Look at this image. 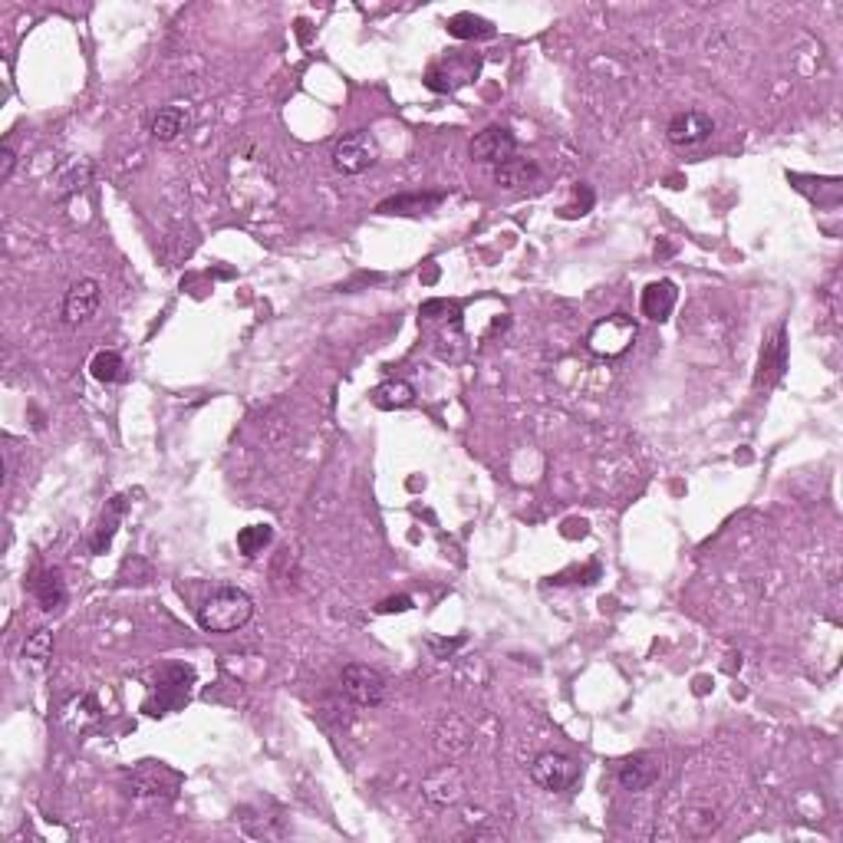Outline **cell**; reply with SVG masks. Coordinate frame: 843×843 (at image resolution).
<instances>
[{"label": "cell", "instance_id": "1", "mask_svg": "<svg viewBox=\"0 0 843 843\" xmlns=\"http://www.w3.org/2000/svg\"><path fill=\"white\" fill-rule=\"evenodd\" d=\"M251 616H254V600L238 587H221L198 606V626L215 636L238 633V629L251 623Z\"/></svg>", "mask_w": 843, "mask_h": 843}, {"label": "cell", "instance_id": "2", "mask_svg": "<svg viewBox=\"0 0 843 843\" xmlns=\"http://www.w3.org/2000/svg\"><path fill=\"white\" fill-rule=\"evenodd\" d=\"M639 327L629 313H610L597 320L587 333V350L600 359H620L636 346Z\"/></svg>", "mask_w": 843, "mask_h": 843}, {"label": "cell", "instance_id": "3", "mask_svg": "<svg viewBox=\"0 0 843 843\" xmlns=\"http://www.w3.org/2000/svg\"><path fill=\"white\" fill-rule=\"evenodd\" d=\"M580 778H583V764L564 755V751H544L531 764V781L547 794H567L570 788H577Z\"/></svg>", "mask_w": 843, "mask_h": 843}, {"label": "cell", "instance_id": "4", "mask_svg": "<svg viewBox=\"0 0 843 843\" xmlns=\"http://www.w3.org/2000/svg\"><path fill=\"white\" fill-rule=\"evenodd\" d=\"M340 689L356 708H376L386 702L389 682L379 669L363 666V662H350V666H343V672H340Z\"/></svg>", "mask_w": 843, "mask_h": 843}, {"label": "cell", "instance_id": "5", "mask_svg": "<svg viewBox=\"0 0 843 843\" xmlns=\"http://www.w3.org/2000/svg\"><path fill=\"white\" fill-rule=\"evenodd\" d=\"M379 162V142L369 129H356L333 145V168L340 175H363Z\"/></svg>", "mask_w": 843, "mask_h": 843}, {"label": "cell", "instance_id": "6", "mask_svg": "<svg viewBox=\"0 0 843 843\" xmlns=\"http://www.w3.org/2000/svg\"><path fill=\"white\" fill-rule=\"evenodd\" d=\"M191 682H195V672H191L188 666H165L159 682H155V689H152V699L145 702V712H149V715H165V712H172V708H178L182 702H188Z\"/></svg>", "mask_w": 843, "mask_h": 843}, {"label": "cell", "instance_id": "7", "mask_svg": "<svg viewBox=\"0 0 843 843\" xmlns=\"http://www.w3.org/2000/svg\"><path fill=\"white\" fill-rule=\"evenodd\" d=\"M788 373V327L778 323L774 333L764 340L761 346V359H758V373H755V389H774Z\"/></svg>", "mask_w": 843, "mask_h": 843}, {"label": "cell", "instance_id": "8", "mask_svg": "<svg viewBox=\"0 0 843 843\" xmlns=\"http://www.w3.org/2000/svg\"><path fill=\"white\" fill-rule=\"evenodd\" d=\"M662 778V755L656 751H636L616 764V784L629 794L649 791Z\"/></svg>", "mask_w": 843, "mask_h": 843}, {"label": "cell", "instance_id": "9", "mask_svg": "<svg viewBox=\"0 0 843 843\" xmlns=\"http://www.w3.org/2000/svg\"><path fill=\"white\" fill-rule=\"evenodd\" d=\"M468 155H471V162L498 168L501 162H508L511 155H517V139L508 126H488L468 142Z\"/></svg>", "mask_w": 843, "mask_h": 843}, {"label": "cell", "instance_id": "10", "mask_svg": "<svg viewBox=\"0 0 843 843\" xmlns=\"http://www.w3.org/2000/svg\"><path fill=\"white\" fill-rule=\"evenodd\" d=\"M99 303H103V287L93 277H80L76 284L66 290L63 297V323L66 327H80L96 317Z\"/></svg>", "mask_w": 843, "mask_h": 843}, {"label": "cell", "instance_id": "11", "mask_svg": "<svg viewBox=\"0 0 843 843\" xmlns=\"http://www.w3.org/2000/svg\"><path fill=\"white\" fill-rule=\"evenodd\" d=\"M715 132V119L702 109H682L666 122V139L679 149H692V145H702L705 139H712Z\"/></svg>", "mask_w": 843, "mask_h": 843}, {"label": "cell", "instance_id": "12", "mask_svg": "<svg viewBox=\"0 0 843 843\" xmlns=\"http://www.w3.org/2000/svg\"><path fill=\"white\" fill-rule=\"evenodd\" d=\"M465 794V778L455 764H442L438 771H432L429 778L422 781V797L435 807H448L455 804L458 797Z\"/></svg>", "mask_w": 843, "mask_h": 843}, {"label": "cell", "instance_id": "13", "mask_svg": "<svg viewBox=\"0 0 843 843\" xmlns=\"http://www.w3.org/2000/svg\"><path fill=\"white\" fill-rule=\"evenodd\" d=\"M676 303H679V287L672 280H653V284H646L643 297H639V310L653 323H666L669 313L676 310Z\"/></svg>", "mask_w": 843, "mask_h": 843}, {"label": "cell", "instance_id": "14", "mask_svg": "<svg viewBox=\"0 0 843 843\" xmlns=\"http://www.w3.org/2000/svg\"><path fill=\"white\" fill-rule=\"evenodd\" d=\"M30 593L43 613H56L66 603V580L56 567H43L30 577Z\"/></svg>", "mask_w": 843, "mask_h": 843}, {"label": "cell", "instance_id": "15", "mask_svg": "<svg viewBox=\"0 0 843 843\" xmlns=\"http://www.w3.org/2000/svg\"><path fill=\"white\" fill-rule=\"evenodd\" d=\"M60 722L66 725V732L86 735L89 728H96L99 722H103V708H99L96 695H76V699H70L63 705Z\"/></svg>", "mask_w": 843, "mask_h": 843}, {"label": "cell", "instance_id": "16", "mask_svg": "<svg viewBox=\"0 0 843 843\" xmlns=\"http://www.w3.org/2000/svg\"><path fill=\"white\" fill-rule=\"evenodd\" d=\"M89 178H93V165L86 159H66L56 165V172H53V195L56 198L80 195V191L89 185Z\"/></svg>", "mask_w": 843, "mask_h": 843}, {"label": "cell", "instance_id": "17", "mask_svg": "<svg viewBox=\"0 0 843 843\" xmlns=\"http://www.w3.org/2000/svg\"><path fill=\"white\" fill-rule=\"evenodd\" d=\"M537 178H541V168H537L534 159H524V155H511L508 162H501L498 168H494V182H498L501 188H508V191L534 185Z\"/></svg>", "mask_w": 843, "mask_h": 843}, {"label": "cell", "instance_id": "18", "mask_svg": "<svg viewBox=\"0 0 843 843\" xmlns=\"http://www.w3.org/2000/svg\"><path fill=\"white\" fill-rule=\"evenodd\" d=\"M478 70H481V63H471V66H465V70H455V60L452 63H435L429 73H425V86L432 89V93H455L458 86H465V83H471L478 76Z\"/></svg>", "mask_w": 843, "mask_h": 843}, {"label": "cell", "instance_id": "19", "mask_svg": "<svg viewBox=\"0 0 843 843\" xmlns=\"http://www.w3.org/2000/svg\"><path fill=\"white\" fill-rule=\"evenodd\" d=\"M445 201V191H429V195H396L376 205V215H429Z\"/></svg>", "mask_w": 843, "mask_h": 843}, {"label": "cell", "instance_id": "20", "mask_svg": "<svg viewBox=\"0 0 843 843\" xmlns=\"http://www.w3.org/2000/svg\"><path fill=\"white\" fill-rule=\"evenodd\" d=\"M369 402H373V406L382 409V412H396V409L412 406L415 389H412V382H406V379H386V382H379L373 392H369Z\"/></svg>", "mask_w": 843, "mask_h": 843}, {"label": "cell", "instance_id": "21", "mask_svg": "<svg viewBox=\"0 0 843 843\" xmlns=\"http://www.w3.org/2000/svg\"><path fill=\"white\" fill-rule=\"evenodd\" d=\"M122 514H126V498H122V494H116V498H112V501H106L103 517H99V524H96V534H93V554H106V550L112 547V537H116V531H119Z\"/></svg>", "mask_w": 843, "mask_h": 843}, {"label": "cell", "instance_id": "22", "mask_svg": "<svg viewBox=\"0 0 843 843\" xmlns=\"http://www.w3.org/2000/svg\"><path fill=\"white\" fill-rule=\"evenodd\" d=\"M185 129H188V112L182 106H165V109L155 112L152 122H149V132H152L155 142H172V139L182 136Z\"/></svg>", "mask_w": 843, "mask_h": 843}, {"label": "cell", "instance_id": "23", "mask_svg": "<svg viewBox=\"0 0 843 843\" xmlns=\"http://www.w3.org/2000/svg\"><path fill=\"white\" fill-rule=\"evenodd\" d=\"M448 33H452L455 40H488V37H494V24L465 10V14H455L448 20Z\"/></svg>", "mask_w": 843, "mask_h": 843}, {"label": "cell", "instance_id": "24", "mask_svg": "<svg viewBox=\"0 0 843 843\" xmlns=\"http://www.w3.org/2000/svg\"><path fill=\"white\" fill-rule=\"evenodd\" d=\"M271 544H274L271 524H247L238 531V550L244 557H261Z\"/></svg>", "mask_w": 843, "mask_h": 843}, {"label": "cell", "instance_id": "25", "mask_svg": "<svg viewBox=\"0 0 843 843\" xmlns=\"http://www.w3.org/2000/svg\"><path fill=\"white\" fill-rule=\"evenodd\" d=\"M89 376L96 382H119L126 379V363L116 350H99L93 359H89Z\"/></svg>", "mask_w": 843, "mask_h": 843}, {"label": "cell", "instance_id": "26", "mask_svg": "<svg viewBox=\"0 0 843 843\" xmlns=\"http://www.w3.org/2000/svg\"><path fill=\"white\" fill-rule=\"evenodd\" d=\"M24 659L30 662V666H37L43 669L47 662L53 659V633L50 629H37L27 643H24Z\"/></svg>", "mask_w": 843, "mask_h": 843}, {"label": "cell", "instance_id": "27", "mask_svg": "<svg viewBox=\"0 0 843 843\" xmlns=\"http://www.w3.org/2000/svg\"><path fill=\"white\" fill-rule=\"evenodd\" d=\"M593 201H597V195H593V188L583 185V182H577V188H573V205L560 208V218H583V215H590Z\"/></svg>", "mask_w": 843, "mask_h": 843}, {"label": "cell", "instance_id": "28", "mask_svg": "<svg viewBox=\"0 0 843 843\" xmlns=\"http://www.w3.org/2000/svg\"><path fill=\"white\" fill-rule=\"evenodd\" d=\"M376 610L379 613H406V610H412V597H389V600H382Z\"/></svg>", "mask_w": 843, "mask_h": 843}, {"label": "cell", "instance_id": "29", "mask_svg": "<svg viewBox=\"0 0 843 843\" xmlns=\"http://www.w3.org/2000/svg\"><path fill=\"white\" fill-rule=\"evenodd\" d=\"M429 646H432V653H435L438 659H448V656H452V653H455V649H458V646H465V636H455V639H452V643H448V639H445V643H438V639H432V643H429Z\"/></svg>", "mask_w": 843, "mask_h": 843}, {"label": "cell", "instance_id": "30", "mask_svg": "<svg viewBox=\"0 0 843 843\" xmlns=\"http://www.w3.org/2000/svg\"><path fill=\"white\" fill-rule=\"evenodd\" d=\"M14 165H17V155H14L10 145H4V149H0V178H4V182H10V175H14Z\"/></svg>", "mask_w": 843, "mask_h": 843}]
</instances>
